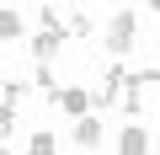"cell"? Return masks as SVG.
<instances>
[{"mask_svg":"<svg viewBox=\"0 0 160 155\" xmlns=\"http://www.w3.org/2000/svg\"><path fill=\"white\" fill-rule=\"evenodd\" d=\"M133 43H139V11H112L107 16V54L123 59Z\"/></svg>","mask_w":160,"mask_h":155,"instance_id":"1","label":"cell"},{"mask_svg":"<svg viewBox=\"0 0 160 155\" xmlns=\"http://www.w3.org/2000/svg\"><path fill=\"white\" fill-rule=\"evenodd\" d=\"M48 107H59V112H69V118L80 123V118H91V107H96V96H91L86 86H59V91L48 96Z\"/></svg>","mask_w":160,"mask_h":155,"instance_id":"2","label":"cell"},{"mask_svg":"<svg viewBox=\"0 0 160 155\" xmlns=\"http://www.w3.org/2000/svg\"><path fill=\"white\" fill-rule=\"evenodd\" d=\"M64 38H69V32H38V38H32L38 64H53V59H59V48H64Z\"/></svg>","mask_w":160,"mask_h":155,"instance_id":"3","label":"cell"},{"mask_svg":"<svg viewBox=\"0 0 160 155\" xmlns=\"http://www.w3.org/2000/svg\"><path fill=\"white\" fill-rule=\"evenodd\" d=\"M118 155H149V134H144L139 123H128V128L118 134Z\"/></svg>","mask_w":160,"mask_h":155,"instance_id":"4","label":"cell"},{"mask_svg":"<svg viewBox=\"0 0 160 155\" xmlns=\"http://www.w3.org/2000/svg\"><path fill=\"white\" fill-rule=\"evenodd\" d=\"M144 96H149V91H144V86H139V80H128V91H123V102H118V107H123V118H128V123H139V112H144Z\"/></svg>","mask_w":160,"mask_h":155,"instance_id":"5","label":"cell"},{"mask_svg":"<svg viewBox=\"0 0 160 155\" xmlns=\"http://www.w3.org/2000/svg\"><path fill=\"white\" fill-rule=\"evenodd\" d=\"M75 144L102 150V118H80V123H75Z\"/></svg>","mask_w":160,"mask_h":155,"instance_id":"6","label":"cell"},{"mask_svg":"<svg viewBox=\"0 0 160 155\" xmlns=\"http://www.w3.org/2000/svg\"><path fill=\"white\" fill-rule=\"evenodd\" d=\"M32 91H38L32 80H6V86H0V96H6V107H11V112H16V107H22Z\"/></svg>","mask_w":160,"mask_h":155,"instance_id":"7","label":"cell"},{"mask_svg":"<svg viewBox=\"0 0 160 155\" xmlns=\"http://www.w3.org/2000/svg\"><path fill=\"white\" fill-rule=\"evenodd\" d=\"M27 155H59V134H48V128H38V134L27 139Z\"/></svg>","mask_w":160,"mask_h":155,"instance_id":"8","label":"cell"},{"mask_svg":"<svg viewBox=\"0 0 160 155\" xmlns=\"http://www.w3.org/2000/svg\"><path fill=\"white\" fill-rule=\"evenodd\" d=\"M22 32H27V27H22V11H11V6H6V11H0V38H6V43H16Z\"/></svg>","mask_w":160,"mask_h":155,"instance_id":"9","label":"cell"},{"mask_svg":"<svg viewBox=\"0 0 160 155\" xmlns=\"http://www.w3.org/2000/svg\"><path fill=\"white\" fill-rule=\"evenodd\" d=\"M38 32H69V22H64L53 6H43V11H38Z\"/></svg>","mask_w":160,"mask_h":155,"instance_id":"10","label":"cell"},{"mask_svg":"<svg viewBox=\"0 0 160 155\" xmlns=\"http://www.w3.org/2000/svg\"><path fill=\"white\" fill-rule=\"evenodd\" d=\"M91 32H96L91 11H69V38H91Z\"/></svg>","mask_w":160,"mask_h":155,"instance_id":"11","label":"cell"},{"mask_svg":"<svg viewBox=\"0 0 160 155\" xmlns=\"http://www.w3.org/2000/svg\"><path fill=\"white\" fill-rule=\"evenodd\" d=\"M32 86H38L43 96H53V91H59V80H53V64H38V75H32Z\"/></svg>","mask_w":160,"mask_h":155,"instance_id":"12","label":"cell"},{"mask_svg":"<svg viewBox=\"0 0 160 155\" xmlns=\"http://www.w3.org/2000/svg\"><path fill=\"white\" fill-rule=\"evenodd\" d=\"M0 139H6V144L16 139V112H11V107H6V112H0Z\"/></svg>","mask_w":160,"mask_h":155,"instance_id":"13","label":"cell"},{"mask_svg":"<svg viewBox=\"0 0 160 155\" xmlns=\"http://www.w3.org/2000/svg\"><path fill=\"white\" fill-rule=\"evenodd\" d=\"M133 80H139L144 91H160V70H133Z\"/></svg>","mask_w":160,"mask_h":155,"instance_id":"14","label":"cell"},{"mask_svg":"<svg viewBox=\"0 0 160 155\" xmlns=\"http://www.w3.org/2000/svg\"><path fill=\"white\" fill-rule=\"evenodd\" d=\"M149 11H155V16H160V0H149Z\"/></svg>","mask_w":160,"mask_h":155,"instance_id":"15","label":"cell"},{"mask_svg":"<svg viewBox=\"0 0 160 155\" xmlns=\"http://www.w3.org/2000/svg\"><path fill=\"white\" fill-rule=\"evenodd\" d=\"M0 155H11V144H6V150H0Z\"/></svg>","mask_w":160,"mask_h":155,"instance_id":"16","label":"cell"}]
</instances>
